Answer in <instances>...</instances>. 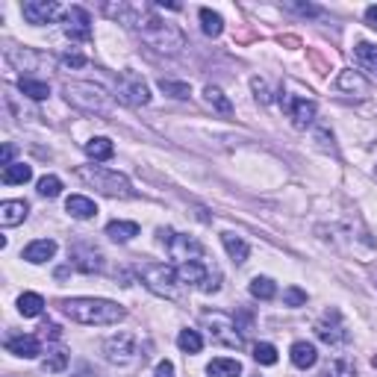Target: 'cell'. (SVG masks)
<instances>
[{"label": "cell", "mask_w": 377, "mask_h": 377, "mask_svg": "<svg viewBox=\"0 0 377 377\" xmlns=\"http://www.w3.org/2000/svg\"><path fill=\"white\" fill-rule=\"evenodd\" d=\"M62 313L77 324H92V327H109L127 319V309L118 307L116 301L104 298H65L59 301Z\"/></svg>", "instance_id": "obj_1"}, {"label": "cell", "mask_w": 377, "mask_h": 377, "mask_svg": "<svg viewBox=\"0 0 377 377\" xmlns=\"http://www.w3.org/2000/svg\"><path fill=\"white\" fill-rule=\"evenodd\" d=\"M133 30L139 32L147 47H154V51H159V54H180L186 47L183 30L168 24V21H162L159 15H154V12L142 9V15H139V21H136Z\"/></svg>", "instance_id": "obj_2"}, {"label": "cell", "mask_w": 377, "mask_h": 377, "mask_svg": "<svg viewBox=\"0 0 377 377\" xmlns=\"http://www.w3.org/2000/svg\"><path fill=\"white\" fill-rule=\"evenodd\" d=\"M139 277L159 298H166V301L183 298V292H180L183 280H180V274H177V266H168V262H147V266L139 268Z\"/></svg>", "instance_id": "obj_3"}, {"label": "cell", "mask_w": 377, "mask_h": 377, "mask_svg": "<svg viewBox=\"0 0 377 377\" xmlns=\"http://www.w3.org/2000/svg\"><path fill=\"white\" fill-rule=\"evenodd\" d=\"M77 177L101 194H106V198H133V186H130V180L118 171H109L101 166H80Z\"/></svg>", "instance_id": "obj_4"}, {"label": "cell", "mask_w": 377, "mask_h": 377, "mask_svg": "<svg viewBox=\"0 0 377 377\" xmlns=\"http://www.w3.org/2000/svg\"><path fill=\"white\" fill-rule=\"evenodd\" d=\"M68 104L89 116H109V94L94 83H68L65 86Z\"/></svg>", "instance_id": "obj_5"}, {"label": "cell", "mask_w": 377, "mask_h": 377, "mask_svg": "<svg viewBox=\"0 0 377 377\" xmlns=\"http://www.w3.org/2000/svg\"><path fill=\"white\" fill-rule=\"evenodd\" d=\"M104 354H106V363L118 366V369H133V366L144 363V354L139 351V342H136L133 333L109 336L104 342Z\"/></svg>", "instance_id": "obj_6"}, {"label": "cell", "mask_w": 377, "mask_h": 377, "mask_svg": "<svg viewBox=\"0 0 377 377\" xmlns=\"http://www.w3.org/2000/svg\"><path fill=\"white\" fill-rule=\"evenodd\" d=\"M177 274L180 280H183L186 286H198L201 292L212 295L221 289V271L212 268L206 259H192V262H180L177 266Z\"/></svg>", "instance_id": "obj_7"}, {"label": "cell", "mask_w": 377, "mask_h": 377, "mask_svg": "<svg viewBox=\"0 0 377 377\" xmlns=\"http://www.w3.org/2000/svg\"><path fill=\"white\" fill-rule=\"evenodd\" d=\"M201 324H204V330L209 333V339L218 342V345H224V348H236L239 351L245 345V339L239 333L236 321L227 316V313H204L201 316Z\"/></svg>", "instance_id": "obj_8"}, {"label": "cell", "mask_w": 377, "mask_h": 377, "mask_svg": "<svg viewBox=\"0 0 377 377\" xmlns=\"http://www.w3.org/2000/svg\"><path fill=\"white\" fill-rule=\"evenodd\" d=\"M116 97L124 104V106H133V109H139V106H147L151 104V89H147V83L142 80V74H136V71H121L118 74V80H116Z\"/></svg>", "instance_id": "obj_9"}, {"label": "cell", "mask_w": 377, "mask_h": 377, "mask_svg": "<svg viewBox=\"0 0 377 377\" xmlns=\"http://www.w3.org/2000/svg\"><path fill=\"white\" fill-rule=\"evenodd\" d=\"M280 104H283L286 116L292 118V124L298 127V130H307L309 124L316 121V112H319V106H316V101H309V97H301V94H286V92H280Z\"/></svg>", "instance_id": "obj_10"}, {"label": "cell", "mask_w": 377, "mask_h": 377, "mask_svg": "<svg viewBox=\"0 0 377 377\" xmlns=\"http://www.w3.org/2000/svg\"><path fill=\"white\" fill-rule=\"evenodd\" d=\"M316 336L324 342V345H345L351 339L345 321H342L339 309H327V313L316 321Z\"/></svg>", "instance_id": "obj_11"}, {"label": "cell", "mask_w": 377, "mask_h": 377, "mask_svg": "<svg viewBox=\"0 0 377 377\" xmlns=\"http://www.w3.org/2000/svg\"><path fill=\"white\" fill-rule=\"evenodd\" d=\"M68 257H71V266L83 274H101L104 271V254L94 248V245H86V242H77L68 248Z\"/></svg>", "instance_id": "obj_12"}, {"label": "cell", "mask_w": 377, "mask_h": 377, "mask_svg": "<svg viewBox=\"0 0 377 377\" xmlns=\"http://www.w3.org/2000/svg\"><path fill=\"white\" fill-rule=\"evenodd\" d=\"M62 30L65 36L74 42H89L92 39V15L83 6H71L62 12Z\"/></svg>", "instance_id": "obj_13"}, {"label": "cell", "mask_w": 377, "mask_h": 377, "mask_svg": "<svg viewBox=\"0 0 377 377\" xmlns=\"http://www.w3.org/2000/svg\"><path fill=\"white\" fill-rule=\"evenodd\" d=\"M168 254L171 259L180 262H192V259H204V245L194 239V236H186V233H174V239L168 242Z\"/></svg>", "instance_id": "obj_14"}, {"label": "cell", "mask_w": 377, "mask_h": 377, "mask_svg": "<svg viewBox=\"0 0 377 377\" xmlns=\"http://www.w3.org/2000/svg\"><path fill=\"white\" fill-rule=\"evenodd\" d=\"M333 89L339 92V94H345V97H357V101H363V97H369V83L363 80V74L359 71H351V68H345V71H339V77L333 80Z\"/></svg>", "instance_id": "obj_15"}, {"label": "cell", "mask_w": 377, "mask_h": 377, "mask_svg": "<svg viewBox=\"0 0 377 377\" xmlns=\"http://www.w3.org/2000/svg\"><path fill=\"white\" fill-rule=\"evenodd\" d=\"M24 18L30 24H51L56 15H59V4H54V0H27V4L21 6Z\"/></svg>", "instance_id": "obj_16"}, {"label": "cell", "mask_w": 377, "mask_h": 377, "mask_svg": "<svg viewBox=\"0 0 377 377\" xmlns=\"http://www.w3.org/2000/svg\"><path fill=\"white\" fill-rule=\"evenodd\" d=\"M54 254H56V242H54V239H36V242L27 245L21 257H24L27 262H32V266H42V262L54 259Z\"/></svg>", "instance_id": "obj_17"}, {"label": "cell", "mask_w": 377, "mask_h": 377, "mask_svg": "<svg viewBox=\"0 0 377 377\" xmlns=\"http://www.w3.org/2000/svg\"><path fill=\"white\" fill-rule=\"evenodd\" d=\"M6 351L15 354V357L32 359V357L42 354V342L36 336H12V339H6Z\"/></svg>", "instance_id": "obj_18"}, {"label": "cell", "mask_w": 377, "mask_h": 377, "mask_svg": "<svg viewBox=\"0 0 377 377\" xmlns=\"http://www.w3.org/2000/svg\"><path fill=\"white\" fill-rule=\"evenodd\" d=\"M27 212H30L27 201H4L0 204V224L4 227H18V224H24Z\"/></svg>", "instance_id": "obj_19"}, {"label": "cell", "mask_w": 377, "mask_h": 377, "mask_svg": "<svg viewBox=\"0 0 377 377\" xmlns=\"http://www.w3.org/2000/svg\"><path fill=\"white\" fill-rule=\"evenodd\" d=\"M289 357H292L295 369H304V371L313 369V366L319 363V351H316L313 342H295L292 351H289Z\"/></svg>", "instance_id": "obj_20"}, {"label": "cell", "mask_w": 377, "mask_h": 377, "mask_svg": "<svg viewBox=\"0 0 377 377\" xmlns=\"http://www.w3.org/2000/svg\"><path fill=\"white\" fill-rule=\"evenodd\" d=\"M204 101H206V106H209L212 112H218V116H224V118H230V116H233L230 97H227L218 86H206V89H204Z\"/></svg>", "instance_id": "obj_21"}, {"label": "cell", "mask_w": 377, "mask_h": 377, "mask_svg": "<svg viewBox=\"0 0 377 377\" xmlns=\"http://www.w3.org/2000/svg\"><path fill=\"white\" fill-rule=\"evenodd\" d=\"M65 209H68L71 218H80V221H89V218L97 216V204L83 198V194H71V198L65 201Z\"/></svg>", "instance_id": "obj_22"}, {"label": "cell", "mask_w": 377, "mask_h": 377, "mask_svg": "<svg viewBox=\"0 0 377 377\" xmlns=\"http://www.w3.org/2000/svg\"><path fill=\"white\" fill-rule=\"evenodd\" d=\"M221 242H224V248H227V254H230V259L236 262V266H242V262L248 259L251 248H248V242H245L242 236H236V233H230V230H224V233H221Z\"/></svg>", "instance_id": "obj_23"}, {"label": "cell", "mask_w": 377, "mask_h": 377, "mask_svg": "<svg viewBox=\"0 0 377 377\" xmlns=\"http://www.w3.org/2000/svg\"><path fill=\"white\" fill-rule=\"evenodd\" d=\"M6 59L18 71H32L39 65V54H32L30 47H6Z\"/></svg>", "instance_id": "obj_24"}, {"label": "cell", "mask_w": 377, "mask_h": 377, "mask_svg": "<svg viewBox=\"0 0 377 377\" xmlns=\"http://www.w3.org/2000/svg\"><path fill=\"white\" fill-rule=\"evenodd\" d=\"M206 374L209 377H239L242 374V363L239 359H230V357H216L206 366Z\"/></svg>", "instance_id": "obj_25"}, {"label": "cell", "mask_w": 377, "mask_h": 377, "mask_svg": "<svg viewBox=\"0 0 377 377\" xmlns=\"http://www.w3.org/2000/svg\"><path fill=\"white\" fill-rule=\"evenodd\" d=\"M0 180H4L6 186H24V183H30V180H32V168L27 166V162H12V166L4 168Z\"/></svg>", "instance_id": "obj_26"}, {"label": "cell", "mask_w": 377, "mask_h": 377, "mask_svg": "<svg viewBox=\"0 0 377 377\" xmlns=\"http://www.w3.org/2000/svg\"><path fill=\"white\" fill-rule=\"evenodd\" d=\"M106 236H109L112 242L124 245V242H130V239L139 236V224H136V221H109V224H106Z\"/></svg>", "instance_id": "obj_27"}, {"label": "cell", "mask_w": 377, "mask_h": 377, "mask_svg": "<svg viewBox=\"0 0 377 377\" xmlns=\"http://www.w3.org/2000/svg\"><path fill=\"white\" fill-rule=\"evenodd\" d=\"M18 89H21V94L30 97V101H47V97H51V86H47L44 80L21 77V80H18Z\"/></svg>", "instance_id": "obj_28"}, {"label": "cell", "mask_w": 377, "mask_h": 377, "mask_svg": "<svg viewBox=\"0 0 377 377\" xmlns=\"http://www.w3.org/2000/svg\"><path fill=\"white\" fill-rule=\"evenodd\" d=\"M86 154L94 162H104V159H112V154H116V144H112L106 136H94V139L86 142Z\"/></svg>", "instance_id": "obj_29"}, {"label": "cell", "mask_w": 377, "mask_h": 377, "mask_svg": "<svg viewBox=\"0 0 377 377\" xmlns=\"http://www.w3.org/2000/svg\"><path fill=\"white\" fill-rule=\"evenodd\" d=\"M18 313L27 316V319L42 316L44 313V298H42V295H36V292H24L18 298Z\"/></svg>", "instance_id": "obj_30"}, {"label": "cell", "mask_w": 377, "mask_h": 377, "mask_svg": "<svg viewBox=\"0 0 377 377\" xmlns=\"http://www.w3.org/2000/svg\"><path fill=\"white\" fill-rule=\"evenodd\" d=\"M354 56H357V62L363 65L366 71H374V74H377V44H371V42H357Z\"/></svg>", "instance_id": "obj_31"}, {"label": "cell", "mask_w": 377, "mask_h": 377, "mask_svg": "<svg viewBox=\"0 0 377 377\" xmlns=\"http://www.w3.org/2000/svg\"><path fill=\"white\" fill-rule=\"evenodd\" d=\"M321 377H357V369H354V363H351V359H345V357H336V359H330V363L324 366Z\"/></svg>", "instance_id": "obj_32"}, {"label": "cell", "mask_w": 377, "mask_h": 377, "mask_svg": "<svg viewBox=\"0 0 377 377\" xmlns=\"http://www.w3.org/2000/svg\"><path fill=\"white\" fill-rule=\"evenodd\" d=\"M201 30L206 32L209 39H218V36H221V30H224L221 15H218V12H212V9H201Z\"/></svg>", "instance_id": "obj_33"}, {"label": "cell", "mask_w": 377, "mask_h": 377, "mask_svg": "<svg viewBox=\"0 0 377 377\" xmlns=\"http://www.w3.org/2000/svg\"><path fill=\"white\" fill-rule=\"evenodd\" d=\"M177 345H180V351H183V354H201L204 339H201V333H198V330H180Z\"/></svg>", "instance_id": "obj_34"}, {"label": "cell", "mask_w": 377, "mask_h": 377, "mask_svg": "<svg viewBox=\"0 0 377 377\" xmlns=\"http://www.w3.org/2000/svg\"><path fill=\"white\" fill-rule=\"evenodd\" d=\"M251 295H254V298H259V301H271L277 295V286H274L271 277H254V280H251Z\"/></svg>", "instance_id": "obj_35"}, {"label": "cell", "mask_w": 377, "mask_h": 377, "mask_svg": "<svg viewBox=\"0 0 377 377\" xmlns=\"http://www.w3.org/2000/svg\"><path fill=\"white\" fill-rule=\"evenodd\" d=\"M159 89L166 92V94H171V97H177V101H186V97L192 94L189 83H177V80H166V77L159 80Z\"/></svg>", "instance_id": "obj_36"}, {"label": "cell", "mask_w": 377, "mask_h": 377, "mask_svg": "<svg viewBox=\"0 0 377 377\" xmlns=\"http://www.w3.org/2000/svg\"><path fill=\"white\" fill-rule=\"evenodd\" d=\"M254 359L259 366H274L277 363V348L268 345V342H259V345H254Z\"/></svg>", "instance_id": "obj_37"}, {"label": "cell", "mask_w": 377, "mask_h": 377, "mask_svg": "<svg viewBox=\"0 0 377 377\" xmlns=\"http://www.w3.org/2000/svg\"><path fill=\"white\" fill-rule=\"evenodd\" d=\"M59 192H62V180H59V177L44 174V177L39 180V194H42V198H56Z\"/></svg>", "instance_id": "obj_38"}, {"label": "cell", "mask_w": 377, "mask_h": 377, "mask_svg": "<svg viewBox=\"0 0 377 377\" xmlns=\"http://www.w3.org/2000/svg\"><path fill=\"white\" fill-rule=\"evenodd\" d=\"M65 366H68V354H65V351H51V354H47L44 357V363H42V369L44 371H62Z\"/></svg>", "instance_id": "obj_39"}, {"label": "cell", "mask_w": 377, "mask_h": 377, "mask_svg": "<svg viewBox=\"0 0 377 377\" xmlns=\"http://www.w3.org/2000/svg\"><path fill=\"white\" fill-rule=\"evenodd\" d=\"M283 304H286V307H304V304H307V292L298 289V286H289V289L283 292Z\"/></svg>", "instance_id": "obj_40"}, {"label": "cell", "mask_w": 377, "mask_h": 377, "mask_svg": "<svg viewBox=\"0 0 377 377\" xmlns=\"http://www.w3.org/2000/svg\"><path fill=\"white\" fill-rule=\"evenodd\" d=\"M59 65H62V68H83V65H86V56L80 54V51H68V54L59 56Z\"/></svg>", "instance_id": "obj_41"}, {"label": "cell", "mask_w": 377, "mask_h": 377, "mask_svg": "<svg viewBox=\"0 0 377 377\" xmlns=\"http://www.w3.org/2000/svg\"><path fill=\"white\" fill-rule=\"evenodd\" d=\"M292 12H298V15H307V18H321L324 9L316 6V4H289Z\"/></svg>", "instance_id": "obj_42"}, {"label": "cell", "mask_w": 377, "mask_h": 377, "mask_svg": "<svg viewBox=\"0 0 377 377\" xmlns=\"http://www.w3.org/2000/svg\"><path fill=\"white\" fill-rule=\"evenodd\" d=\"M316 142H319V147H321V151H327V154H336L333 133H327L324 127H319V130H316Z\"/></svg>", "instance_id": "obj_43"}, {"label": "cell", "mask_w": 377, "mask_h": 377, "mask_svg": "<svg viewBox=\"0 0 377 377\" xmlns=\"http://www.w3.org/2000/svg\"><path fill=\"white\" fill-rule=\"evenodd\" d=\"M251 86H254V92H257V101H262V104H268V101H271V94H268V86H266V80L254 77V80H251Z\"/></svg>", "instance_id": "obj_44"}, {"label": "cell", "mask_w": 377, "mask_h": 377, "mask_svg": "<svg viewBox=\"0 0 377 377\" xmlns=\"http://www.w3.org/2000/svg\"><path fill=\"white\" fill-rule=\"evenodd\" d=\"M154 377H174V363H171V359H162V363H156Z\"/></svg>", "instance_id": "obj_45"}, {"label": "cell", "mask_w": 377, "mask_h": 377, "mask_svg": "<svg viewBox=\"0 0 377 377\" xmlns=\"http://www.w3.org/2000/svg\"><path fill=\"white\" fill-rule=\"evenodd\" d=\"M12 156H15V144H4V156H0V166H12Z\"/></svg>", "instance_id": "obj_46"}, {"label": "cell", "mask_w": 377, "mask_h": 377, "mask_svg": "<svg viewBox=\"0 0 377 377\" xmlns=\"http://www.w3.org/2000/svg\"><path fill=\"white\" fill-rule=\"evenodd\" d=\"M42 330H44V336H51V339H59V336H62L56 324H44V327H42Z\"/></svg>", "instance_id": "obj_47"}, {"label": "cell", "mask_w": 377, "mask_h": 377, "mask_svg": "<svg viewBox=\"0 0 377 377\" xmlns=\"http://www.w3.org/2000/svg\"><path fill=\"white\" fill-rule=\"evenodd\" d=\"M366 18H369L371 27H377V6H369V9H366Z\"/></svg>", "instance_id": "obj_48"}, {"label": "cell", "mask_w": 377, "mask_h": 377, "mask_svg": "<svg viewBox=\"0 0 377 377\" xmlns=\"http://www.w3.org/2000/svg\"><path fill=\"white\" fill-rule=\"evenodd\" d=\"M374 177H377V168H374Z\"/></svg>", "instance_id": "obj_49"}]
</instances>
